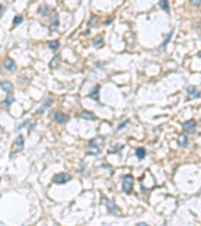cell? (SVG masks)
Here are the masks:
<instances>
[{
	"mask_svg": "<svg viewBox=\"0 0 201 226\" xmlns=\"http://www.w3.org/2000/svg\"><path fill=\"white\" fill-rule=\"evenodd\" d=\"M104 205L107 207V210H108V212L116 214L117 210H118V207H117V205L114 204L113 200H104Z\"/></svg>",
	"mask_w": 201,
	"mask_h": 226,
	"instance_id": "8",
	"label": "cell"
},
{
	"mask_svg": "<svg viewBox=\"0 0 201 226\" xmlns=\"http://www.w3.org/2000/svg\"><path fill=\"white\" fill-rule=\"evenodd\" d=\"M49 10H50V9H49L48 5H43V6L39 9V14H40V15H43V16H45L46 14L49 13Z\"/></svg>",
	"mask_w": 201,
	"mask_h": 226,
	"instance_id": "23",
	"label": "cell"
},
{
	"mask_svg": "<svg viewBox=\"0 0 201 226\" xmlns=\"http://www.w3.org/2000/svg\"><path fill=\"white\" fill-rule=\"evenodd\" d=\"M4 11H5V10H4V5H1V15L4 14Z\"/></svg>",
	"mask_w": 201,
	"mask_h": 226,
	"instance_id": "30",
	"label": "cell"
},
{
	"mask_svg": "<svg viewBox=\"0 0 201 226\" xmlns=\"http://www.w3.org/2000/svg\"><path fill=\"white\" fill-rule=\"evenodd\" d=\"M182 128H184V131L186 132V133H195V131H196V122L192 121V119L186 121V122L182 123Z\"/></svg>",
	"mask_w": 201,
	"mask_h": 226,
	"instance_id": "5",
	"label": "cell"
},
{
	"mask_svg": "<svg viewBox=\"0 0 201 226\" xmlns=\"http://www.w3.org/2000/svg\"><path fill=\"white\" fill-rule=\"evenodd\" d=\"M15 146H16L18 151H23V148H24V137L21 134L18 136V138L15 141Z\"/></svg>",
	"mask_w": 201,
	"mask_h": 226,
	"instance_id": "14",
	"label": "cell"
},
{
	"mask_svg": "<svg viewBox=\"0 0 201 226\" xmlns=\"http://www.w3.org/2000/svg\"><path fill=\"white\" fill-rule=\"evenodd\" d=\"M84 168H86V164L82 162V164H81V171H79V172H84Z\"/></svg>",
	"mask_w": 201,
	"mask_h": 226,
	"instance_id": "28",
	"label": "cell"
},
{
	"mask_svg": "<svg viewBox=\"0 0 201 226\" xmlns=\"http://www.w3.org/2000/svg\"><path fill=\"white\" fill-rule=\"evenodd\" d=\"M13 102H14V98H13L11 96H10V97H8V98H6V99H5V101H4V107H6V108H8L9 106H10V104H11V103H13Z\"/></svg>",
	"mask_w": 201,
	"mask_h": 226,
	"instance_id": "24",
	"label": "cell"
},
{
	"mask_svg": "<svg viewBox=\"0 0 201 226\" xmlns=\"http://www.w3.org/2000/svg\"><path fill=\"white\" fill-rule=\"evenodd\" d=\"M59 25V18H58V13L57 11H52V20H50V25L49 29L50 30H55Z\"/></svg>",
	"mask_w": 201,
	"mask_h": 226,
	"instance_id": "6",
	"label": "cell"
},
{
	"mask_svg": "<svg viewBox=\"0 0 201 226\" xmlns=\"http://www.w3.org/2000/svg\"><path fill=\"white\" fill-rule=\"evenodd\" d=\"M172 34H174V30H171V31L169 33V35H167V36H166V39H165V40H163V43H162V45L160 46V50H163V49H165V48H166V45H167V43H169V41H170V39H171V38H172Z\"/></svg>",
	"mask_w": 201,
	"mask_h": 226,
	"instance_id": "20",
	"label": "cell"
},
{
	"mask_svg": "<svg viewBox=\"0 0 201 226\" xmlns=\"http://www.w3.org/2000/svg\"><path fill=\"white\" fill-rule=\"evenodd\" d=\"M190 3L195 6H201V0H190Z\"/></svg>",
	"mask_w": 201,
	"mask_h": 226,
	"instance_id": "27",
	"label": "cell"
},
{
	"mask_svg": "<svg viewBox=\"0 0 201 226\" xmlns=\"http://www.w3.org/2000/svg\"><path fill=\"white\" fill-rule=\"evenodd\" d=\"M81 118L83 119H87V121H96V114L94 113H92V112H88V111H83L81 113Z\"/></svg>",
	"mask_w": 201,
	"mask_h": 226,
	"instance_id": "12",
	"label": "cell"
},
{
	"mask_svg": "<svg viewBox=\"0 0 201 226\" xmlns=\"http://www.w3.org/2000/svg\"><path fill=\"white\" fill-rule=\"evenodd\" d=\"M99 89H101V87L98 86V84H97V86H94V88L92 89V92H91L89 94H88V97L98 102V99H99V97H98V93H99Z\"/></svg>",
	"mask_w": 201,
	"mask_h": 226,
	"instance_id": "13",
	"label": "cell"
},
{
	"mask_svg": "<svg viewBox=\"0 0 201 226\" xmlns=\"http://www.w3.org/2000/svg\"><path fill=\"white\" fill-rule=\"evenodd\" d=\"M3 65H4V68H5V69L11 70V72H14V70L16 69V64H15V62H14L13 59H10V58H6L5 60H4Z\"/></svg>",
	"mask_w": 201,
	"mask_h": 226,
	"instance_id": "9",
	"label": "cell"
},
{
	"mask_svg": "<svg viewBox=\"0 0 201 226\" xmlns=\"http://www.w3.org/2000/svg\"><path fill=\"white\" fill-rule=\"evenodd\" d=\"M48 46L52 50H55V49H58V46H59V41L58 40H52V41H49L48 43Z\"/></svg>",
	"mask_w": 201,
	"mask_h": 226,
	"instance_id": "22",
	"label": "cell"
},
{
	"mask_svg": "<svg viewBox=\"0 0 201 226\" xmlns=\"http://www.w3.org/2000/svg\"><path fill=\"white\" fill-rule=\"evenodd\" d=\"M0 87H1L3 91L6 92V93H11L13 89H14V86H13L10 82H8V81H4V82L0 83Z\"/></svg>",
	"mask_w": 201,
	"mask_h": 226,
	"instance_id": "11",
	"label": "cell"
},
{
	"mask_svg": "<svg viewBox=\"0 0 201 226\" xmlns=\"http://www.w3.org/2000/svg\"><path fill=\"white\" fill-rule=\"evenodd\" d=\"M21 21H23V16H21V15H16L15 18H14V25L20 24Z\"/></svg>",
	"mask_w": 201,
	"mask_h": 226,
	"instance_id": "25",
	"label": "cell"
},
{
	"mask_svg": "<svg viewBox=\"0 0 201 226\" xmlns=\"http://www.w3.org/2000/svg\"><path fill=\"white\" fill-rule=\"evenodd\" d=\"M136 156H137L138 159H143L144 157H146V149H144L143 147L137 148L136 149Z\"/></svg>",
	"mask_w": 201,
	"mask_h": 226,
	"instance_id": "18",
	"label": "cell"
},
{
	"mask_svg": "<svg viewBox=\"0 0 201 226\" xmlns=\"http://www.w3.org/2000/svg\"><path fill=\"white\" fill-rule=\"evenodd\" d=\"M52 118H53V121H55V122H57V123H59V124H65V123H67V122L69 121V117L65 114V113L60 112V111H55V112L53 113Z\"/></svg>",
	"mask_w": 201,
	"mask_h": 226,
	"instance_id": "3",
	"label": "cell"
},
{
	"mask_svg": "<svg viewBox=\"0 0 201 226\" xmlns=\"http://www.w3.org/2000/svg\"><path fill=\"white\" fill-rule=\"evenodd\" d=\"M52 103H53V99H52V98H46V99L43 102V104H41V106L38 108V114H43L44 111L46 109V108L52 106Z\"/></svg>",
	"mask_w": 201,
	"mask_h": 226,
	"instance_id": "10",
	"label": "cell"
},
{
	"mask_svg": "<svg viewBox=\"0 0 201 226\" xmlns=\"http://www.w3.org/2000/svg\"><path fill=\"white\" fill-rule=\"evenodd\" d=\"M133 187V177L131 175H124L122 178V188L124 194H131Z\"/></svg>",
	"mask_w": 201,
	"mask_h": 226,
	"instance_id": "2",
	"label": "cell"
},
{
	"mask_svg": "<svg viewBox=\"0 0 201 226\" xmlns=\"http://www.w3.org/2000/svg\"><path fill=\"white\" fill-rule=\"evenodd\" d=\"M59 62H60V55H55L54 58L50 60V63H49V68L50 69H55L58 67V64H59Z\"/></svg>",
	"mask_w": 201,
	"mask_h": 226,
	"instance_id": "15",
	"label": "cell"
},
{
	"mask_svg": "<svg viewBox=\"0 0 201 226\" xmlns=\"http://www.w3.org/2000/svg\"><path fill=\"white\" fill-rule=\"evenodd\" d=\"M92 44L94 46H103V44H104L103 38H102V36H96L94 39L92 40Z\"/></svg>",
	"mask_w": 201,
	"mask_h": 226,
	"instance_id": "17",
	"label": "cell"
},
{
	"mask_svg": "<svg viewBox=\"0 0 201 226\" xmlns=\"http://www.w3.org/2000/svg\"><path fill=\"white\" fill-rule=\"evenodd\" d=\"M128 123H129V119H126V121L123 122V123H121V124H119L118 127H117V129H118V131H121V129H122V128H123L124 126H127Z\"/></svg>",
	"mask_w": 201,
	"mask_h": 226,
	"instance_id": "26",
	"label": "cell"
},
{
	"mask_svg": "<svg viewBox=\"0 0 201 226\" xmlns=\"http://www.w3.org/2000/svg\"><path fill=\"white\" fill-rule=\"evenodd\" d=\"M147 224H144V222H141V224H138V226H146Z\"/></svg>",
	"mask_w": 201,
	"mask_h": 226,
	"instance_id": "31",
	"label": "cell"
},
{
	"mask_svg": "<svg viewBox=\"0 0 201 226\" xmlns=\"http://www.w3.org/2000/svg\"><path fill=\"white\" fill-rule=\"evenodd\" d=\"M160 6H161L162 10H165V11H169V9H170L167 0H160Z\"/></svg>",
	"mask_w": 201,
	"mask_h": 226,
	"instance_id": "21",
	"label": "cell"
},
{
	"mask_svg": "<svg viewBox=\"0 0 201 226\" xmlns=\"http://www.w3.org/2000/svg\"><path fill=\"white\" fill-rule=\"evenodd\" d=\"M104 146V138L101 137V136H98V137L93 138L91 142H89V151L91 153L93 154H98L101 152V148Z\"/></svg>",
	"mask_w": 201,
	"mask_h": 226,
	"instance_id": "1",
	"label": "cell"
},
{
	"mask_svg": "<svg viewBox=\"0 0 201 226\" xmlns=\"http://www.w3.org/2000/svg\"><path fill=\"white\" fill-rule=\"evenodd\" d=\"M109 23H112V19H107V21L104 23V24H106V25H108Z\"/></svg>",
	"mask_w": 201,
	"mask_h": 226,
	"instance_id": "29",
	"label": "cell"
},
{
	"mask_svg": "<svg viewBox=\"0 0 201 226\" xmlns=\"http://www.w3.org/2000/svg\"><path fill=\"white\" fill-rule=\"evenodd\" d=\"M186 92H187V94L191 97V98H200L201 97V93L196 89L195 86H187V88H186Z\"/></svg>",
	"mask_w": 201,
	"mask_h": 226,
	"instance_id": "7",
	"label": "cell"
},
{
	"mask_svg": "<svg viewBox=\"0 0 201 226\" xmlns=\"http://www.w3.org/2000/svg\"><path fill=\"white\" fill-rule=\"evenodd\" d=\"M53 181L57 185H64L68 181H71V175H68V173H59V175H57L53 178Z\"/></svg>",
	"mask_w": 201,
	"mask_h": 226,
	"instance_id": "4",
	"label": "cell"
},
{
	"mask_svg": "<svg viewBox=\"0 0 201 226\" xmlns=\"http://www.w3.org/2000/svg\"><path fill=\"white\" fill-rule=\"evenodd\" d=\"M99 23H101V19L99 18H98V16H92L91 19H89V21H88V24H89L91 26H97L98 24H99Z\"/></svg>",
	"mask_w": 201,
	"mask_h": 226,
	"instance_id": "19",
	"label": "cell"
},
{
	"mask_svg": "<svg viewBox=\"0 0 201 226\" xmlns=\"http://www.w3.org/2000/svg\"><path fill=\"white\" fill-rule=\"evenodd\" d=\"M197 56H199V58H201V51H199V53H197Z\"/></svg>",
	"mask_w": 201,
	"mask_h": 226,
	"instance_id": "32",
	"label": "cell"
},
{
	"mask_svg": "<svg viewBox=\"0 0 201 226\" xmlns=\"http://www.w3.org/2000/svg\"><path fill=\"white\" fill-rule=\"evenodd\" d=\"M177 143H179L180 147H186L187 143H189V139H187V137H186V134H181L179 137V142Z\"/></svg>",
	"mask_w": 201,
	"mask_h": 226,
	"instance_id": "16",
	"label": "cell"
}]
</instances>
